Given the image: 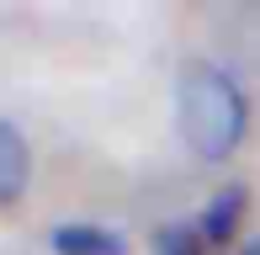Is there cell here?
Instances as JSON below:
<instances>
[{
  "label": "cell",
  "mask_w": 260,
  "mask_h": 255,
  "mask_svg": "<svg viewBox=\"0 0 260 255\" xmlns=\"http://www.w3.org/2000/svg\"><path fill=\"white\" fill-rule=\"evenodd\" d=\"M175 122L181 138L191 144V154L202 160H229L244 138L250 107H244V90L234 85L223 69L212 64H186L181 85H175Z\"/></svg>",
  "instance_id": "cell-1"
},
{
  "label": "cell",
  "mask_w": 260,
  "mask_h": 255,
  "mask_svg": "<svg viewBox=\"0 0 260 255\" xmlns=\"http://www.w3.org/2000/svg\"><path fill=\"white\" fill-rule=\"evenodd\" d=\"M27 176H32L27 138H21L11 122H0V202H16V197L27 192Z\"/></svg>",
  "instance_id": "cell-2"
},
{
  "label": "cell",
  "mask_w": 260,
  "mask_h": 255,
  "mask_svg": "<svg viewBox=\"0 0 260 255\" xmlns=\"http://www.w3.org/2000/svg\"><path fill=\"white\" fill-rule=\"evenodd\" d=\"M53 250L58 255H127V239L96 224H64L53 229Z\"/></svg>",
  "instance_id": "cell-3"
},
{
  "label": "cell",
  "mask_w": 260,
  "mask_h": 255,
  "mask_svg": "<svg viewBox=\"0 0 260 255\" xmlns=\"http://www.w3.org/2000/svg\"><path fill=\"white\" fill-rule=\"evenodd\" d=\"M244 202H250V192H244V186H223V192L207 202V213H202V239H207V245H223V239L239 229Z\"/></svg>",
  "instance_id": "cell-4"
},
{
  "label": "cell",
  "mask_w": 260,
  "mask_h": 255,
  "mask_svg": "<svg viewBox=\"0 0 260 255\" xmlns=\"http://www.w3.org/2000/svg\"><path fill=\"white\" fill-rule=\"evenodd\" d=\"M154 255H202V229H186V224H170L154 234Z\"/></svg>",
  "instance_id": "cell-5"
},
{
  "label": "cell",
  "mask_w": 260,
  "mask_h": 255,
  "mask_svg": "<svg viewBox=\"0 0 260 255\" xmlns=\"http://www.w3.org/2000/svg\"><path fill=\"white\" fill-rule=\"evenodd\" d=\"M239 255H260V239H255V245H244V250H239Z\"/></svg>",
  "instance_id": "cell-6"
}]
</instances>
